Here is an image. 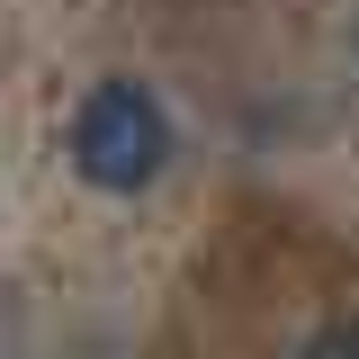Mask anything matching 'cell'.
Masks as SVG:
<instances>
[{"instance_id": "7a4b0ae2", "label": "cell", "mask_w": 359, "mask_h": 359, "mask_svg": "<svg viewBox=\"0 0 359 359\" xmlns=\"http://www.w3.org/2000/svg\"><path fill=\"white\" fill-rule=\"evenodd\" d=\"M287 359H359V323H323V332H306Z\"/></svg>"}, {"instance_id": "6da1fadb", "label": "cell", "mask_w": 359, "mask_h": 359, "mask_svg": "<svg viewBox=\"0 0 359 359\" xmlns=\"http://www.w3.org/2000/svg\"><path fill=\"white\" fill-rule=\"evenodd\" d=\"M72 171L108 198H135L171 171V108L144 81H99L72 108Z\"/></svg>"}]
</instances>
